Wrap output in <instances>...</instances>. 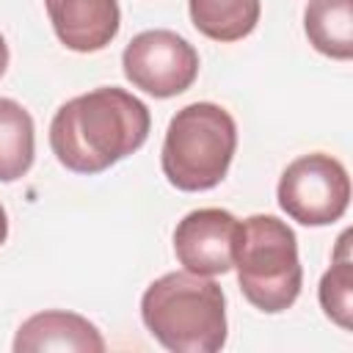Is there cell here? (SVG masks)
I'll list each match as a JSON object with an SVG mask.
<instances>
[{"label": "cell", "instance_id": "obj_4", "mask_svg": "<svg viewBox=\"0 0 353 353\" xmlns=\"http://www.w3.org/2000/svg\"><path fill=\"white\" fill-rule=\"evenodd\" d=\"M237 284L248 303L279 314L295 303L303 284L295 232L276 215H251L234 245Z\"/></svg>", "mask_w": 353, "mask_h": 353}, {"label": "cell", "instance_id": "obj_11", "mask_svg": "<svg viewBox=\"0 0 353 353\" xmlns=\"http://www.w3.org/2000/svg\"><path fill=\"white\" fill-rule=\"evenodd\" d=\"M190 22L212 41H240L259 22V0H188Z\"/></svg>", "mask_w": 353, "mask_h": 353}, {"label": "cell", "instance_id": "obj_13", "mask_svg": "<svg viewBox=\"0 0 353 353\" xmlns=\"http://www.w3.org/2000/svg\"><path fill=\"white\" fill-rule=\"evenodd\" d=\"M347 240L350 232L339 237L334 265L325 270L320 281V306L323 312L342 328H350V292H353V279H350V256H347Z\"/></svg>", "mask_w": 353, "mask_h": 353}, {"label": "cell", "instance_id": "obj_8", "mask_svg": "<svg viewBox=\"0 0 353 353\" xmlns=\"http://www.w3.org/2000/svg\"><path fill=\"white\" fill-rule=\"evenodd\" d=\"M55 36L74 52L105 50L121 22L116 0H44Z\"/></svg>", "mask_w": 353, "mask_h": 353}, {"label": "cell", "instance_id": "obj_14", "mask_svg": "<svg viewBox=\"0 0 353 353\" xmlns=\"http://www.w3.org/2000/svg\"><path fill=\"white\" fill-rule=\"evenodd\" d=\"M6 66H8V47H6V39L0 36V77H3Z\"/></svg>", "mask_w": 353, "mask_h": 353}, {"label": "cell", "instance_id": "obj_2", "mask_svg": "<svg viewBox=\"0 0 353 353\" xmlns=\"http://www.w3.org/2000/svg\"><path fill=\"white\" fill-rule=\"evenodd\" d=\"M141 317L149 334L174 353H215L226 345L223 290L190 270L152 281L141 298Z\"/></svg>", "mask_w": 353, "mask_h": 353}, {"label": "cell", "instance_id": "obj_7", "mask_svg": "<svg viewBox=\"0 0 353 353\" xmlns=\"http://www.w3.org/2000/svg\"><path fill=\"white\" fill-rule=\"evenodd\" d=\"M240 221L229 210L204 207L188 212L174 229V254L196 276H218L234 268Z\"/></svg>", "mask_w": 353, "mask_h": 353}, {"label": "cell", "instance_id": "obj_15", "mask_svg": "<svg viewBox=\"0 0 353 353\" xmlns=\"http://www.w3.org/2000/svg\"><path fill=\"white\" fill-rule=\"evenodd\" d=\"M6 237H8V218H6V210L0 204V245L6 243Z\"/></svg>", "mask_w": 353, "mask_h": 353}, {"label": "cell", "instance_id": "obj_1", "mask_svg": "<svg viewBox=\"0 0 353 353\" xmlns=\"http://www.w3.org/2000/svg\"><path fill=\"white\" fill-rule=\"evenodd\" d=\"M149 108L124 88L105 85L63 102L50 124L58 163L74 174H99L149 138Z\"/></svg>", "mask_w": 353, "mask_h": 353}, {"label": "cell", "instance_id": "obj_10", "mask_svg": "<svg viewBox=\"0 0 353 353\" xmlns=\"http://www.w3.org/2000/svg\"><path fill=\"white\" fill-rule=\"evenodd\" d=\"M303 28L317 52L334 61L353 58V0H309Z\"/></svg>", "mask_w": 353, "mask_h": 353}, {"label": "cell", "instance_id": "obj_9", "mask_svg": "<svg viewBox=\"0 0 353 353\" xmlns=\"http://www.w3.org/2000/svg\"><path fill=\"white\" fill-rule=\"evenodd\" d=\"M33 350H80V353H102L105 339L94 323L74 312H39L28 317L14 339V353Z\"/></svg>", "mask_w": 353, "mask_h": 353}, {"label": "cell", "instance_id": "obj_3", "mask_svg": "<svg viewBox=\"0 0 353 353\" xmlns=\"http://www.w3.org/2000/svg\"><path fill=\"white\" fill-rule=\"evenodd\" d=\"M237 149V124L215 102H193L168 121L160 165L165 179L188 193L223 182Z\"/></svg>", "mask_w": 353, "mask_h": 353}, {"label": "cell", "instance_id": "obj_12", "mask_svg": "<svg viewBox=\"0 0 353 353\" xmlns=\"http://www.w3.org/2000/svg\"><path fill=\"white\" fill-rule=\"evenodd\" d=\"M30 113L8 99L0 97V182L22 179L33 165L36 135H33Z\"/></svg>", "mask_w": 353, "mask_h": 353}, {"label": "cell", "instance_id": "obj_5", "mask_svg": "<svg viewBox=\"0 0 353 353\" xmlns=\"http://www.w3.org/2000/svg\"><path fill=\"white\" fill-rule=\"evenodd\" d=\"M350 204V179L345 165L323 152L292 160L279 179V207L303 226H328Z\"/></svg>", "mask_w": 353, "mask_h": 353}, {"label": "cell", "instance_id": "obj_6", "mask_svg": "<svg viewBox=\"0 0 353 353\" xmlns=\"http://www.w3.org/2000/svg\"><path fill=\"white\" fill-rule=\"evenodd\" d=\"M121 66L124 77L135 88L157 99H168L193 85L199 74V52L179 33L157 28L138 33L124 47Z\"/></svg>", "mask_w": 353, "mask_h": 353}]
</instances>
